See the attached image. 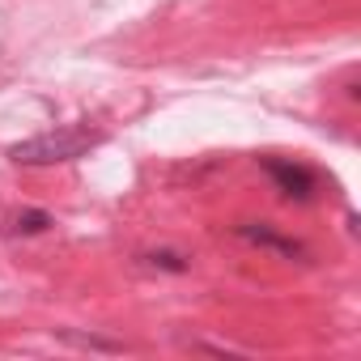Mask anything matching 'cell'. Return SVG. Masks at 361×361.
I'll return each mask as SVG.
<instances>
[{
	"instance_id": "cell-5",
	"label": "cell",
	"mask_w": 361,
	"mask_h": 361,
	"mask_svg": "<svg viewBox=\"0 0 361 361\" xmlns=\"http://www.w3.org/2000/svg\"><path fill=\"white\" fill-rule=\"evenodd\" d=\"M51 226V213H43V209H26V213H18L13 221H9V234H43Z\"/></svg>"
},
{
	"instance_id": "cell-4",
	"label": "cell",
	"mask_w": 361,
	"mask_h": 361,
	"mask_svg": "<svg viewBox=\"0 0 361 361\" xmlns=\"http://www.w3.org/2000/svg\"><path fill=\"white\" fill-rule=\"evenodd\" d=\"M136 264L161 268V272H188V268H192L188 255H178V251H145V255H136Z\"/></svg>"
},
{
	"instance_id": "cell-6",
	"label": "cell",
	"mask_w": 361,
	"mask_h": 361,
	"mask_svg": "<svg viewBox=\"0 0 361 361\" xmlns=\"http://www.w3.org/2000/svg\"><path fill=\"white\" fill-rule=\"evenodd\" d=\"M68 344H81V348H98V353H119L115 340H98V336H77V331H64Z\"/></svg>"
},
{
	"instance_id": "cell-2",
	"label": "cell",
	"mask_w": 361,
	"mask_h": 361,
	"mask_svg": "<svg viewBox=\"0 0 361 361\" xmlns=\"http://www.w3.org/2000/svg\"><path fill=\"white\" fill-rule=\"evenodd\" d=\"M259 166H264V174L272 178V188H276L285 200H298V204H302V200H310L314 188H319L314 170L302 166V161H293V157H264Z\"/></svg>"
},
{
	"instance_id": "cell-1",
	"label": "cell",
	"mask_w": 361,
	"mask_h": 361,
	"mask_svg": "<svg viewBox=\"0 0 361 361\" xmlns=\"http://www.w3.org/2000/svg\"><path fill=\"white\" fill-rule=\"evenodd\" d=\"M98 145H102V132H94V128H56V132H39L30 140H18L9 149V157L18 166H60V161L85 157Z\"/></svg>"
},
{
	"instance_id": "cell-3",
	"label": "cell",
	"mask_w": 361,
	"mask_h": 361,
	"mask_svg": "<svg viewBox=\"0 0 361 361\" xmlns=\"http://www.w3.org/2000/svg\"><path fill=\"white\" fill-rule=\"evenodd\" d=\"M234 234L243 238V243H251V247H264V251H272L276 259H306V247L298 243V238H285L281 230H272L268 221H238L234 226Z\"/></svg>"
}]
</instances>
